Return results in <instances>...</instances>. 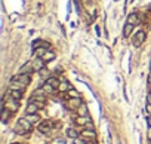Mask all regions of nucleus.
<instances>
[{
	"instance_id": "nucleus-1",
	"label": "nucleus",
	"mask_w": 151,
	"mask_h": 144,
	"mask_svg": "<svg viewBox=\"0 0 151 144\" xmlns=\"http://www.w3.org/2000/svg\"><path fill=\"white\" fill-rule=\"evenodd\" d=\"M3 107H6V109H9L12 113H15V111H18V109H19V101L15 100V98H12V97H5V98H3Z\"/></svg>"
},
{
	"instance_id": "nucleus-2",
	"label": "nucleus",
	"mask_w": 151,
	"mask_h": 144,
	"mask_svg": "<svg viewBox=\"0 0 151 144\" xmlns=\"http://www.w3.org/2000/svg\"><path fill=\"white\" fill-rule=\"evenodd\" d=\"M12 82H18V83H22L27 86L31 83V76H30V73H18L12 77Z\"/></svg>"
},
{
	"instance_id": "nucleus-3",
	"label": "nucleus",
	"mask_w": 151,
	"mask_h": 144,
	"mask_svg": "<svg viewBox=\"0 0 151 144\" xmlns=\"http://www.w3.org/2000/svg\"><path fill=\"white\" fill-rule=\"evenodd\" d=\"M145 39H147V33H145L144 30H139V31L132 37V43H133L135 48H141L142 43L145 42Z\"/></svg>"
},
{
	"instance_id": "nucleus-4",
	"label": "nucleus",
	"mask_w": 151,
	"mask_h": 144,
	"mask_svg": "<svg viewBox=\"0 0 151 144\" xmlns=\"http://www.w3.org/2000/svg\"><path fill=\"white\" fill-rule=\"evenodd\" d=\"M52 126H53L52 122H49V121H41V122L39 123L37 129H39L41 134H49V132L52 131Z\"/></svg>"
},
{
	"instance_id": "nucleus-5",
	"label": "nucleus",
	"mask_w": 151,
	"mask_h": 144,
	"mask_svg": "<svg viewBox=\"0 0 151 144\" xmlns=\"http://www.w3.org/2000/svg\"><path fill=\"white\" fill-rule=\"evenodd\" d=\"M80 137H83L86 141H95L96 140V132L93 131V129H83L81 131V134H80Z\"/></svg>"
},
{
	"instance_id": "nucleus-6",
	"label": "nucleus",
	"mask_w": 151,
	"mask_h": 144,
	"mask_svg": "<svg viewBox=\"0 0 151 144\" xmlns=\"http://www.w3.org/2000/svg\"><path fill=\"white\" fill-rule=\"evenodd\" d=\"M81 104H83V101H81V98H80V97H73V98H70V100H68V107H70V109H73V110H77Z\"/></svg>"
},
{
	"instance_id": "nucleus-7",
	"label": "nucleus",
	"mask_w": 151,
	"mask_h": 144,
	"mask_svg": "<svg viewBox=\"0 0 151 144\" xmlns=\"http://www.w3.org/2000/svg\"><path fill=\"white\" fill-rule=\"evenodd\" d=\"M40 58H41L43 61H45V62H51V61H53V60L56 58V54H55L52 49H46V52L43 54Z\"/></svg>"
},
{
	"instance_id": "nucleus-8",
	"label": "nucleus",
	"mask_w": 151,
	"mask_h": 144,
	"mask_svg": "<svg viewBox=\"0 0 151 144\" xmlns=\"http://www.w3.org/2000/svg\"><path fill=\"white\" fill-rule=\"evenodd\" d=\"M22 95H24V91H16V89H9L8 94H6V97H12L18 101H21V98H22Z\"/></svg>"
},
{
	"instance_id": "nucleus-9",
	"label": "nucleus",
	"mask_w": 151,
	"mask_h": 144,
	"mask_svg": "<svg viewBox=\"0 0 151 144\" xmlns=\"http://www.w3.org/2000/svg\"><path fill=\"white\" fill-rule=\"evenodd\" d=\"M91 121V119H89V116H77L76 117V125H79V126H86V125H88V122Z\"/></svg>"
},
{
	"instance_id": "nucleus-10",
	"label": "nucleus",
	"mask_w": 151,
	"mask_h": 144,
	"mask_svg": "<svg viewBox=\"0 0 151 144\" xmlns=\"http://www.w3.org/2000/svg\"><path fill=\"white\" fill-rule=\"evenodd\" d=\"M127 22H131V24H133V26H138V24L141 22V16H139V13H131L127 16Z\"/></svg>"
},
{
	"instance_id": "nucleus-11",
	"label": "nucleus",
	"mask_w": 151,
	"mask_h": 144,
	"mask_svg": "<svg viewBox=\"0 0 151 144\" xmlns=\"http://www.w3.org/2000/svg\"><path fill=\"white\" fill-rule=\"evenodd\" d=\"M133 28H135V26H133V24H131V22H126V24H124V28H123V36H124V37H129V36L132 34Z\"/></svg>"
},
{
	"instance_id": "nucleus-12",
	"label": "nucleus",
	"mask_w": 151,
	"mask_h": 144,
	"mask_svg": "<svg viewBox=\"0 0 151 144\" xmlns=\"http://www.w3.org/2000/svg\"><path fill=\"white\" fill-rule=\"evenodd\" d=\"M33 62V67H34V70H37V71H40L41 68H45V61H43L40 57H37L34 61H31Z\"/></svg>"
},
{
	"instance_id": "nucleus-13",
	"label": "nucleus",
	"mask_w": 151,
	"mask_h": 144,
	"mask_svg": "<svg viewBox=\"0 0 151 144\" xmlns=\"http://www.w3.org/2000/svg\"><path fill=\"white\" fill-rule=\"evenodd\" d=\"M40 109H39V106L36 104V103H28V106H27V109H25V113L27 114H34V113H37Z\"/></svg>"
},
{
	"instance_id": "nucleus-14",
	"label": "nucleus",
	"mask_w": 151,
	"mask_h": 144,
	"mask_svg": "<svg viewBox=\"0 0 151 144\" xmlns=\"http://www.w3.org/2000/svg\"><path fill=\"white\" fill-rule=\"evenodd\" d=\"M12 114H13V113H12L9 109L3 107V110H2V122H3V123H6V122L9 121V119L12 117Z\"/></svg>"
},
{
	"instance_id": "nucleus-15",
	"label": "nucleus",
	"mask_w": 151,
	"mask_h": 144,
	"mask_svg": "<svg viewBox=\"0 0 151 144\" xmlns=\"http://www.w3.org/2000/svg\"><path fill=\"white\" fill-rule=\"evenodd\" d=\"M33 46L36 48H46V49H49L51 48V43L49 42H45V40H41V39H39V40H36V42H33Z\"/></svg>"
},
{
	"instance_id": "nucleus-16",
	"label": "nucleus",
	"mask_w": 151,
	"mask_h": 144,
	"mask_svg": "<svg viewBox=\"0 0 151 144\" xmlns=\"http://www.w3.org/2000/svg\"><path fill=\"white\" fill-rule=\"evenodd\" d=\"M45 82H46V83H49L51 86H53L55 89H58V88H59V85H61L59 79H58V77H53V76H51V77H49V79H46Z\"/></svg>"
},
{
	"instance_id": "nucleus-17",
	"label": "nucleus",
	"mask_w": 151,
	"mask_h": 144,
	"mask_svg": "<svg viewBox=\"0 0 151 144\" xmlns=\"http://www.w3.org/2000/svg\"><path fill=\"white\" fill-rule=\"evenodd\" d=\"M70 89H71V85H68V82H65V80H62L61 85H59V88H58L59 92H68Z\"/></svg>"
},
{
	"instance_id": "nucleus-18",
	"label": "nucleus",
	"mask_w": 151,
	"mask_h": 144,
	"mask_svg": "<svg viewBox=\"0 0 151 144\" xmlns=\"http://www.w3.org/2000/svg\"><path fill=\"white\" fill-rule=\"evenodd\" d=\"M25 117L28 119L33 125H34V123H40V116H39L37 113H34V114H27Z\"/></svg>"
},
{
	"instance_id": "nucleus-19",
	"label": "nucleus",
	"mask_w": 151,
	"mask_h": 144,
	"mask_svg": "<svg viewBox=\"0 0 151 144\" xmlns=\"http://www.w3.org/2000/svg\"><path fill=\"white\" fill-rule=\"evenodd\" d=\"M77 116H89V111H88V107H86L84 104H81L77 110Z\"/></svg>"
},
{
	"instance_id": "nucleus-20",
	"label": "nucleus",
	"mask_w": 151,
	"mask_h": 144,
	"mask_svg": "<svg viewBox=\"0 0 151 144\" xmlns=\"http://www.w3.org/2000/svg\"><path fill=\"white\" fill-rule=\"evenodd\" d=\"M67 137H68V138H73V140H76L77 137H80V134H79V132H77L74 128H68V129H67Z\"/></svg>"
},
{
	"instance_id": "nucleus-21",
	"label": "nucleus",
	"mask_w": 151,
	"mask_h": 144,
	"mask_svg": "<svg viewBox=\"0 0 151 144\" xmlns=\"http://www.w3.org/2000/svg\"><path fill=\"white\" fill-rule=\"evenodd\" d=\"M9 89H16V91H25V85L22 83H18V82H12Z\"/></svg>"
},
{
	"instance_id": "nucleus-22",
	"label": "nucleus",
	"mask_w": 151,
	"mask_h": 144,
	"mask_svg": "<svg viewBox=\"0 0 151 144\" xmlns=\"http://www.w3.org/2000/svg\"><path fill=\"white\" fill-rule=\"evenodd\" d=\"M41 89L45 91L46 94H52V92L55 91V88H53V86H51V85H49V83H46V82L41 85Z\"/></svg>"
},
{
	"instance_id": "nucleus-23",
	"label": "nucleus",
	"mask_w": 151,
	"mask_h": 144,
	"mask_svg": "<svg viewBox=\"0 0 151 144\" xmlns=\"http://www.w3.org/2000/svg\"><path fill=\"white\" fill-rule=\"evenodd\" d=\"M39 74H40V77H41V79H45V80L51 77V73H49V71H48L46 68H41V70L39 71Z\"/></svg>"
},
{
	"instance_id": "nucleus-24",
	"label": "nucleus",
	"mask_w": 151,
	"mask_h": 144,
	"mask_svg": "<svg viewBox=\"0 0 151 144\" xmlns=\"http://www.w3.org/2000/svg\"><path fill=\"white\" fill-rule=\"evenodd\" d=\"M74 144H88V141H86L83 137H77V138L74 140Z\"/></svg>"
},
{
	"instance_id": "nucleus-25",
	"label": "nucleus",
	"mask_w": 151,
	"mask_h": 144,
	"mask_svg": "<svg viewBox=\"0 0 151 144\" xmlns=\"http://www.w3.org/2000/svg\"><path fill=\"white\" fill-rule=\"evenodd\" d=\"M45 52H46V48H37V49H36V55L37 57H41Z\"/></svg>"
},
{
	"instance_id": "nucleus-26",
	"label": "nucleus",
	"mask_w": 151,
	"mask_h": 144,
	"mask_svg": "<svg viewBox=\"0 0 151 144\" xmlns=\"http://www.w3.org/2000/svg\"><path fill=\"white\" fill-rule=\"evenodd\" d=\"M68 94H70V98H73V97H80V95H79V92H77L74 88H71V89L68 91Z\"/></svg>"
},
{
	"instance_id": "nucleus-27",
	"label": "nucleus",
	"mask_w": 151,
	"mask_h": 144,
	"mask_svg": "<svg viewBox=\"0 0 151 144\" xmlns=\"http://www.w3.org/2000/svg\"><path fill=\"white\" fill-rule=\"evenodd\" d=\"M145 113H147V114H151V104H148V103H147V106H145Z\"/></svg>"
},
{
	"instance_id": "nucleus-28",
	"label": "nucleus",
	"mask_w": 151,
	"mask_h": 144,
	"mask_svg": "<svg viewBox=\"0 0 151 144\" xmlns=\"http://www.w3.org/2000/svg\"><path fill=\"white\" fill-rule=\"evenodd\" d=\"M147 103H148V104H151V91L147 94Z\"/></svg>"
},
{
	"instance_id": "nucleus-29",
	"label": "nucleus",
	"mask_w": 151,
	"mask_h": 144,
	"mask_svg": "<svg viewBox=\"0 0 151 144\" xmlns=\"http://www.w3.org/2000/svg\"><path fill=\"white\" fill-rule=\"evenodd\" d=\"M147 125L151 126V114H147Z\"/></svg>"
},
{
	"instance_id": "nucleus-30",
	"label": "nucleus",
	"mask_w": 151,
	"mask_h": 144,
	"mask_svg": "<svg viewBox=\"0 0 151 144\" xmlns=\"http://www.w3.org/2000/svg\"><path fill=\"white\" fill-rule=\"evenodd\" d=\"M147 137H148V140L151 141V126H148V131H147Z\"/></svg>"
},
{
	"instance_id": "nucleus-31",
	"label": "nucleus",
	"mask_w": 151,
	"mask_h": 144,
	"mask_svg": "<svg viewBox=\"0 0 151 144\" xmlns=\"http://www.w3.org/2000/svg\"><path fill=\"white\" fill-rule=\"evenodd\" d=\"M13 144H19V143H13Z\"/></svg>"
},
{
	"instance_id": "nucleus-32",
	"label": "nucleus",
	"mask_w": 151,
	"mask_h": 144,
	"mask_svg": "<svg viewBox=\"0 0 151 144\" xmlns=\"http://www.w3.org/2000/svg\"><path fill=\"white\" fill-rule=\"evenodd\" d=\"M150 144H151V141H150Z\"/></svg>"
}]
</instances>
